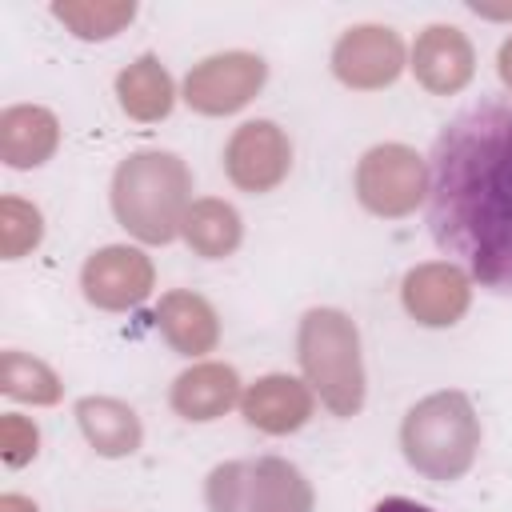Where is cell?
Wrapping results in <instances>:
<instances>
[{"instance_id": "cell-1", "label": "cell", "mask_w": 512, "mask_h": 512, "mask_svg": "<svg viewBox=\"0 0 512 512\" xmlns=\"http://www.w3.org/2000/svg\"><path fill=\"white\" fill-rule=\"evenodd\" d=\"M428 232L480 288L512 296V96L460 108L432 140Z\"/></svg>"}, {"instance_id": "cell-2", "label": "cell", "mask_w": 512, "mask_h": 512, "mask_svg": "<svg viewBox=\"0 0 512 512\" xmlns=\"http://www.w3.org/2000/svg\"><path fill=\"white\" fill-rule=\"evenodd\" d=\"M184 196H188V172L172 152H140L128 156L116 168L112 204L124 228H132L140 240L164 244L172 240L176 224H184Z\"/></svg>"}, {"instance_id": "cell-3", "label": "cell", "mask_w": 512, "mask_h": 512, "mask_svg": "<svg viewBox=\"0 0 512 512\" xmlns=\"http://www.w3.org/2000/svg\"><path fill=\"white\" fill-rule=\"evenodd\" d=\"M404 456L428 480H456L480 448V424L464 392H436L420 400L400 428Z\"/></svg>"}, {"instance_id": "cell-4", "label": "cell", "mask_w": 512, "mask_h": 512, "mask_svg": "<svg viewBox=\"0 0 512 512\" xmlns=\"http://www.w3.org/2000/svg\"><path fill=\"white\" fill-rule=\"evenodd\" d=\"M300 364L324 404L336 416H352L364 404V368H360V340L344 312L316 308L300 324Z\"/></svg>"}, {"instance_id": "cell-5", "label": "cell", "mask_w": 512, "mask_h": 512, "mask_svg": "<svg viewBox=\"0 0 512 512\" xmlns=\"http://www.w3.org/2000/svg\"><path fill=\"white\" fill-rule=\"evenodd\" d=\"M212 512H308L312 492L304 476L284 460L224 464L208 480Z\"/></svg>"}, {"instance_id": "cell-6", "label": "cell", "mask_w": 512, "mask_h": 512, "mask_svg": "<svg viewBox=\"0 0 512 512\" xmlns=\"http://www.w3.org/2000/svg\"><path fill=\"white\" fill-rule=\"evenodd\" d=\"M356 188H360V200L372 212L404 216L408 208L420 204V196H428V168L412 148L384 144V148H372L360 160Z\"/></svg>"}, {"instance_id": "cell-7", "label": "cell", "mask_w": 512, "mask_h": 512, "mask_svg": "<svg viewBox=\"0 0 512 512\" xmlns=\"http://www.w3.org/2000/svg\"><path fill=\"white\" fill-rule=\"evenodd\" d=\"M264 60L252 52H228V56H212L204 64H196L184 80V100L196 112L220 116V112H236L240 104H248L256 96V88L264 84Z\"/></svg>"}, {"instance_id": "cell-8", "label": "cell", "mask_w": 512, "mask_h": 512, "mask_svg": "<svg viewBox=\"0 0 512 512\" xmlns=\"http://www.w3.org/2000/svg\"><path fill=\"white\" fill-rule=\"evenodd\" d=\"M404 64V44L392 28H376V24H364V28H352L340 36L336 52H332V68L344 84L352 88H380V84H392L396 72Z\"/></svg>"}, {"instance_id": "cell-9", "label": "cell", "mask_w": 512, "mask_h": 512, "mask_svg": "<svg viewBox=\"0 0 512 512\" xmlns=\"http://www.w3.org/2000/svg\"><path fill=\"white\" fill-rule=\"evenodd\" d=\"M228 176L248 188V192H268L272 184L284 180L288 164H292V148L284 140V132L272 120H252L244 128H236L232 144H228Z\"/></svg>"}, {"instance_id": "cell-10", "label": "cell", "mask_w": 512, "mask_h": 512, "mask_svg": "<svg viewBox=\"0 0 512 512\" xmlns=\"http://www.w3.org/2000/svg\"><path fill=\"white\" fill-rule=\"evenodd\" d=\"M152 288V268L136 248H104L84 264V296L100 308L140 304Z\"/></svg>"}, {"instance_id": "cell-11", "label": "cell", "mask_w": 512, "mask_h": 512, "mask_svg": "<svg viewBox=\"0 0 512 512\" xmlns=\"http://www.w3.org/2000/svg\"><path fill=\"white\" fill-rule=\"evenodd\" d=\"M412 68H416V80H420L428 92H456V88H464L468 76H472V48H468V40L460 36V28L432 24V28L416 40Z\"/></svg>"}, {"instance_id": "cell-12", "label": "cell", "mask_w": 512, "mask_h": 512, "mask_svg": "<svg viewBox=\"0 0 512 512\" xmlns=\"http://www.w3.org/2000/svg\"><path fill=\"white\" fill-rule=\"evenodd\" d=\"M404 304L420 324H452L468 304V284L452 264H424L404 280Z\"/></svg>"}, {"instance_id": "cell-13", "label": "cell", "mask_w": 512, "mask_h": 512, "mask_svg": "<svg viewBox=\"0 0 512 512\" xmlns=\"http://www.w3.org/2000/svg\"><path fill=\"white\" fill-rule=\"evenodd\" d=\"M244 420L264 432H292L312 416V396L292 376H264L244 392Z\"/></svg>"}, {"instance_id": "cell-14", "label": "cell", "mask_w": 512, "mask_h": 512, "mask_svg": "<svg viewBox=\"0 0 512 512\" xmlns=\"http://www.w3.org/2000/svg\"><path fill=\"white\" fill-rule=\"evenodd\" d=\"M240 396V380L224 364H200L172 384V408L184 420H216Z\"/></svg>"}, {"instance_id": "cell-15", "label": "cell", "mask_w": 512, "mask_h": 512, "mask_svg": "<svg viewBox=\"0 0 512 512\" xmlns=\"http://www.w3.org/2000/svg\"><path fill=\"white\" fill-rule=\"evenodd\" d=\"M56 148V120L44 108H8L0 116V152L12 168L44 164Z\"/></svg>"}, {"instance_id": "cell-16", "label": "cell", "mask_w": 512, "mask_h": 512, "mask_svg": "<svg viewBox=\"0 0 512 512\" xmlns=\"http://www.w3.org/2000/svg\"><path fill=\"white\" fill-rule=\"evenodd\" d=\"M76 416H80V428H84V436L92 440L96 452H104V456L136 452V444H140V420L120 400H92L88 396V400L76 404Z\"/></svg>"}, {"instance_id": "cell-17", "label": "cell", "mask_w": 512, "mask_h": 512, "mask_svg": "<svg viewBox=\"0 0 512 512\" xmlns=\"http://www.w3.org/2000/svg\"><path fill=\"white\" fill-rule=\"evenodd\" d=\"M160 328L184 356H200L216 344V316L192 292H172L160 300Z\"/></svg>"}, {"instance_id": "cell-18", "label": "cell", "mask_w": 512, "mask_h": 512, "mask_svg": "<svg viewBox=\"0 0 512 512\" xmlns=\"http://www.w3.org/2000/svg\"><path fill=\"white\" fill-rule=\"evenodd\" d=\"M116 92L136 120H160L172 108V80L156 56H140L136 64H128L116 80Z\"/></svg>"}, {"instance_id": "cell-19", "label": "cell", "mask_w": 512, "mask_h": 512, "mask_svg": "<svg viewBox=\"0 0 512 512\" xmlns=\"http://www.w3.org/2000/svg\"><path fill=\"white\" fill-rule=\"evenodd\" d=\"M184 236L200 256H228L240 244V216L228 204L216 200H200L188 216H184Z\"/></svg>"}, {"instance_id": "cell-20", "label": "cell", "mask_w": 512, "mask_h": 512, "mask_svg": "<svg viewBox=\"0 0 512 512\" xmlns=\"http://www.w3.org/2000/svg\"><path fill=\"white\" fill-rule=\"evenodd\" d=\"M0 388L16 400H32V404H52L60 396V384L56 376L32 360V356H20V352H4L0 360Z\"/></svg>"}, {"instance_id": "cell-21", "label": "cell", "mask_w": 512, "mask_h": 512, "mask_svg": "<svg viewBox=\"0 0 512 512\" xmlns=\"http://www.w3.org/2000/svg\"><path fill=\"white\" fill-rule=\"evenodd\" d=\"M132 4H56V16L64 20V24H72L76 28V36H84V40H104V36H112L124 20H132Z\"/></svg>"}, {"instance_id": "cell-22", "label": "cell", "mask_w": 512, "mask_h": 512, "mask_svg": "<svg viewBox=\"0 0 512 512\" xmlns=\"http://www.w3.org/2000/svg\"><path fill=\"white\" fill-rule=\"evenodd\" d=\"M0 240H4V256H20L24 248H32L40 240V212L20 204V200H4V224H0Z\"/></svg>"}, {"instance_id": "cell-23", "label": "cell", "mask_w": 512, "mask_h": 512, "mask_svg": "<svg viewBox=\"0 0 512 512\" xmlns=\"http://www.w3.org/2000/svg\"><path fill=\"white\" fill-rule=\"evenodd\" d=\"M28 456H36V428L20 416L4 420V460L8 464H24Z\"/></svg>"}, {"instance_id": "cell-24", "label": "cell", "mask_w": 512, "mask_h": 512, "mask_svg": "<svg viewBox=\"0 0 512 512\" xmlns=\"http://www.w3.org/2000/svg\"><path fill=\"white\" fill-rule=\"evenodd\" d=\"M372 512H432V508H424V504H416V500H404V496H388V500H380Z\"/></svg>"}, {"instance_id": "cell-25", "label": "cell", "mask_w": 512, "mask_h": 512, "mask_svg": "<svg viewBox=\"0 0 512 512\" xmlns=\"http://www.w3.org/2000/svg\"><path fill=\"white\" fill-rule=\"evenodd\" d=\"M500 76H504V84L512 88V40L500 48Z\"/></svg>"}, {"instance_id": "cell-26", "label": "cell", "mask_w": 512, "mask_h": 512, "mask_svg": "<svg viewBox=\"0 0 512 512\" xmlns=\"http://www.w3.org/2000/svg\"><path fill=\"white\" fill-rule=\"evenodd\" d=\"M0 508H4V512H36V504H28V500H20V496H4Z\"/></svg>"}]
</instances>
